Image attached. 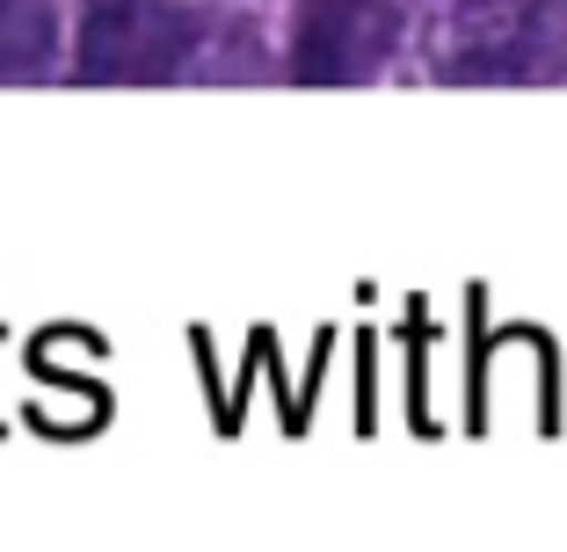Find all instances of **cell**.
Returning a JSON list of instances; mask_svg holds the SVG:
<instances>
[{
	"label": "cell",
	"instance_id": "obj_1",
	"mask_svg": "<svg viewBox=\"0 0 567 552\" xmlns=\"http://www.w3.org/2000/svg\"><path fill=\"white\" fill-rule=\"evenodd\" d=\"M197 51V22L167 0H110L87 15L81 37V73L110 87H161L189 66Z\"/></svg>",
	"mask_w": 567,
	"mask_h": 552
},
{
	"label": "cell",
	"instance_id": "obj_2",
	"mask_svg": "<svg viewBox=\"0 0 567 552\" xmlns=\"http://www.w3.org/2000/svg\"><path fill=\"white\" fill-rule=\"evenodd\" d=\"M393 37H401L393 0H306L291 66L313 87H350V81H371L385 66Z\"/></svg>",
	"mask_w": 567,
	"mask_h": 552
},
{
	"label": "cell",
	"instance_id": "obj_3",
	"mask_svg": "<svg viewBox=\"0 0 567 552\" xmlns=\"http://www.w3.org/2000/svg\"><path fill=\"white\" fill-rule=\"evenodd\" d=\"M509 81H567V0H532L517 15Z\"/></svg>",
	"mask_w": 567,
	"mask_h": 552
},
{
	"label": "cell",
	"instance_id": "obj_4",
	"mask_svg": "<svg viewBox=\"0 0 567 552\" xmlns=\"http://www.w3.org/2000/svg\"><path fill=\"white\" fill-rule=\"evenodd\" d=\"M51 59V8L44 0H0V81H30Z\"/></svg>",
	"mask_w": 567,
	"mask_h": 552
}]
</instances>
